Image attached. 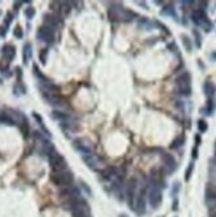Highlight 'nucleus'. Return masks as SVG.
Masks as SVG:
<instances>
[{
    "label": "nucleus",
    "instance_id": "42",
    "mask_svg": "<svg viewBox=\"0 0 216 217\" xmlns=\"http://www.w3.org/2000/svg\"><path fill=\"white\" fill-rule=\"evenodd\" d=\"M173 208H174V210H176V208H178V200L174 201V206H173Z\"/></svg>",
    "mask_w": 216,
    "mask_h": 217
},
{
    "label": "nucleus",
    "instance_id": "17",
    "mask_svg": "<svg viewBox=\"0 0 216 217\" xmlns=\"http://www.w3.org/2000/svg\"><path fill=\"white\" fill-rule=\"evenodd\" d=\"M43 97L47 100L48 103H51L53 106H62V100L58 95H53V94H43Z\"/></svg>",
    "mask_w": 216,
    "mask_h": 217
},
{
    "label": "nucleus",
    "instance_id": "29",
    "mask_svg": "<svg viewBox=\"0 0 216 217\" xmlns=\"http://www.w3.org/2000/svg\"><path fill=\"white\" fill-rule=\"evenodd\" d=\"M24 13H25V16H27V19H33V16H35V8H33V7H27L25 8V12H24Z\"/></svg>",
    "mask_w": 216,
    "mask_h": 217
},
{
    "label": "nucleus",
    "instance_id": "9",
    "mask_svg": "<svg viewBox=\"0 0 216 217\" xmlns=\"http://www.w3.org/2000/svg\"><path fill=\"white\" fill-rule=\"evenodd\" d=\"M37 38L44 42L52 44L53 40H55V31L47 25H43L38 28V31H37Z\"/></svg>",
    "mask_w": 216,
    "mask_h": 217
},
{
    "label": "nucleus",
    "instance_id": "46",
    "mask_svg": "<svg viewBox=\"0 0 216 217\" xmlns=\"http://www.w3.org/2000/svg\"><path fill=\"white\" fill-rule=\"evenodd\" d=\"M214 217H216V216H214Z\"/></svg>",
    "mask_w": 216,
    "mask_h": 217
},
{
    "label": "nucleus",
    "instance_id": "37",
    "mask_svg": "<svg viewBox=\"0 0 216 217\" xmlns=\"http://www.w3.org/2000/svg\"><path fill=\"white\" fill-rule=\"evenodd\" d=\"M80 184H81V187L84 188V191L86 192V193H88V195H90V189H89V187L86 185V183H84V181H80Z\"/></svg>",
    "mask_w": 216,
    "mask_h": 217
},
{
    "label": "nucleus",
    "instance_id": "15",
    "mask_svg": "<svg viewBox=\"0 0 216 217\" xmlns=\"http://www.w3.org/2000/svg\"><path fill=\"white\" fill-rule=\"evenodd\" d=\"M44 23H45L47 27L52 28L53 31H55V28L57 27V24H58V17L56 16V15L47 13V15H44Z\"/></svg>",
    "mask_w": 216,
    "mask_h": 217
},
{
    "label": "nucleus",
    "instance_id": "39",
    "mask_svg": "<svg viewBox=\"0 0 216 217\" xmlns=\"http://www.w3.org/2000/svg\"><path fill=\"white\" fill-rule=\"evenodd\" d=\"M179 187H180V184L176 181V183H174V189H173V195H175V193H178V191H179Z\"/></svg>",
    "mask_w": 216,
    "mask_h": 217
},
{
    "label": "nucleus",
    "instance_id": "23",
    "mask_svg": "<svg viewBox=\"0 0 216 217\" xmlns=\"http://www.w3.org/2000/svg\"><path fill=\"white\" fill-rule=\"evenodd\" d=\"M20 130H21V132H23V136L24 138H28V134H29V126H28V122H27V119L24 118V119L20 122Z\"/></svg>",
    "mask_w": 216,
    "mask_h": 217
},
{
    "label": "nucleus",
    "instance_id": "34",
    "mask_svg": "<svg viewBox=\"0 0 216 217\" xmlns=\"http://www.w3.org/2000/svg\"><path fill=\"white\" fill-rule=\"evenodd\" d=\"M192 33H194V36H195L196 46H198V48H200V45H202V42H200V34H199V32L196 31V29H194V31H192Z\"/></svg>",
    "mask_w": 216,
    "mask_h": 217
},
{
    "label": "nucleus",
    "instance_id": "26",
    "mask_svg": "<svg viewBox=\"0 0 216 217\" xmlns=\"http://www.w3.org/2000/svg\"><path fill=\"white\" fill-rule=\"evenodd\" d=\"M33 117H35V119H36V121H37L38 123H40V126H41V129H43V131L45 132V134H47L48 136H51V131H49V130H47V127L44 126V123H43V118H41L40 115H38L37 113H33Z\"/></svg>",
    "mask_w": 216,
    "mask_h": 217
},
{
    "label": "nucleus",
    "instance_id": "7",
    "mask_svg": "<svg viewBox=\"0 0 216 217\" xmlns=\"http://www.w3.org/2000/svg\"><path fill=\"white\" fill-rule=\"evenodd\" d=\"M192 21L196 24V25H200L204 28V31H211V28H212V24H211L208 21L207 16H205V13L203 9H195V11L192 12Z\"/></svg>",
    "mask_w": 216,
    "mask_h": 217
},
{
    "label": "nucleus",
    "instance_id": "11",
    "mask_svg": "<svg viewBox=\"0 0 216 217\" xmlns=\"http://www.w3.org/2000/svg\"><path fill=\"white\" fill-rule=\"evenodd\" d=\"M73 146H74V148H76L77 151L82 152L84 155L92 154V151H93L92 144H90V143L88 142V140H85V139H76L74 142H73Z\"/></svg>",
    "mask_w": 216,
    "mask_h": 217
},
{
    "label": "nucleus",
    "instance_id": "44",
    "mask_svg": "<svg viewBox=\"0 0 216 217\" xmlns=\"http://www.w3.org/2000/svg\"><path fill=\"white\" fill-rule=\"evenodd\" d=\"M215 156H216V143H215ZM215 162H216V157H215Z\"/></svg>",
    "mask_w": 216,
    "mask_h": 217
},
{
    "label": "nucleus",
    "instance_id": "32",
    "mask_svg": "<svg viewBox=\"0 0 216 217\" xmlns=\"http://www.w3.org/2000/svg\"><path fill=\"white\" fill-rule=\"evenodd\" d=\"M47 56H48V51L47 49H41V52H40V61H41V64H45L47 62Z\"/></svg>",
    "mask_w": 216,
    "mask_h": 217
},
{
    "label": "nucleus",
    "instance_id": "24",
    "mask_svg": "<svg viewBox=\"0 0 216 217\" xmlns=\"http://www.w3.org/2000/svg\"><path fill=\"white\" fill-rule=\"evenodd\" d=\"M0 121H2L3 123H7V125H9V126L15 125L13 118H12L11 115H9V114H7V113H3V114L0 115Z\"/></svg>",
    "mask_w": 216,
    "mask_h": 217
},
{
    "label": "nucleus",
    "instance_id": "4",
    "mask_svg": "<svg viewBox=\"0 0 216 217\" xmlns=\"http://www.w3.org/2000/svg\"><path fill=\"white\" fill-rule=\"evenodd\" d=\"M129 205L131 206V209L134 210L138 216L145 215V212H146V203H145L143 193L137 191L135 193H134V196H133V199H131Z\"/></svg>",
    "mask_w": 216,
    "mask_h": 217
},
{
    "label": "nucleus",
    "instance_id": "2",
    "mask_svg": "<svg viewBox=\"0 0 216 217\" xmlns=\"http://www.w3.org/2000/svg\"><path fill=\"white\" fill-rule=\"evenodd\" d=\"M51 177H52L53 183H55L56 185H60V187H69L73 183V174L69 170L53 171Z\"/></svg>",
    "mask_w": 216,
    "mask_h": 217
},
{
    "label": "nucleus",
    "instance_id": "16",
    "mask_svg": "<svg viewBox=\"0 0 216 217\" xmlns=\"http://www.w3.org/2000/svg\"><path fill=\"white\" fill-rule=\"evenodd\" d=\"M122 11H124V8H122L121 6H118V4L113 6L109 9V17H110V20H121Z\"/></svg>",
    "mask_w": 216,
    "mask_h": 217
},
{
    "label": "nucleus",
    "instance_id": "1",
    "mask_svg": "<svg viewBox=\"0 0 216 217\" xmlns=\"http://www.w3.org/2000/svg\"><path fill=\"white\" fill-rule=\"evenodd\" d=\"M70 203V210L73 217H92L90 208L86 201L82 197H77V199L69 200Z\"/></svg>",
    "mask_w": 216,
    "mask_h": 217
},
{
    "label": "nucleus",
    "instance_id": "45",
    "mask_svg": "<svg viewBox=\"0 0 216 217\" xmlns=\"http://www.w3.org/2000/svg\"><path fill=\"white\" fill-rule=\"evenodd\" d=\"M119 217H129V216H126V215H119Z\"/></svg>",
    "mask_w": 216,
    "mask_h": 217
},
{
    "label": "nucleus",
    "instance_id": "6",
    "mask_svg": "<svg viewBox=\"0 0 216 217\" xmlns=\"http://www.w3.org/2000/svg\"><path fill=\"white\" fill-rule=\"evenodd\" d=\"M48 159H49V163H51L52 168L55 171H64V170H68V164L64 156L61 154H58L56 150H53L51 154L48 155Z\"/></svg>",
    "mask_w": 216,
    "mask_h": 217
},
{
    "label": "nucleus",
    "instance_id": "18",
    "mask_svg": "<svg viewBox=\"0 0 216 217\" xmlns=\"http://www.w3.org/2000/svg\"><path fill=\"white\" fill-rule=\"evenodd\" d=\"M204 93L207 94L208 97H212L215 93H216V86H215V83H212V82H209V81H207L204 83Z\"/></svg>",
    "mask_w": 216,
    "mask_h": 217
},
{
    "label": "nucleus",
    "instance_id": "20",
    "mask_svg": "<svg viewBox=\"0 0 216 217\" xmlns=\"http://www.w3.org/2000/svg\"><path fill=\"white\" fill-rule=\"evenodd\" d=\"M180 38H182V42H183V46L186 48V51H187V52L192 51V42H191L190 37L187 36V34H182Z\"/></svg>",
    "mask_w": 216,
    "mask_h": 217
},
{
    "label": "nucleus",
    "instance_id": "41",
    "mask_svg": "<svg viewBox=\"0 0 216 217\" xmlns=\"http://www.w3.org/2000/svg\"><path fill=\"white\" fill-rule=\"evenodd\" d=\"M200 140H202V139H200V135H196V138H195V142H196V144H199V143H200Z\"/></svg>",
    "mask_w": 216,
    "mask_h": 217
},
{
    "label": "nucleus",
    "instance_id": "31",
    "mask_svg": "<svg viewBox=\"0 0 216 217\" xmlns=\"http://www.w3.org/2000/svg\"><path fill=\"white\" fill-rule=\"evenodd\" d=\"M8 66H9V61H7V60H2V61H0V70H2L3 73L8 70Z\"/></svg>",
    "mask_w": 216,
    "mask_h": 217
},
{
    "label": "nucleus",
    "instance_id": "10",
    "mask_svg": "<svg viewBox=\"0 0 216 217\" xmlns=\"http://www.w3.org/2000/svg\"><path fill=\"white\" fill-rule=\"evenodd\" d=\"M205 204L209 209L216 210V185L208 184L205 188Z\"/></svg>",
    "mask_w": 216,
    "mask_h": 217
},
{
    "label": "nucleus",
    "instance_id": "36",
    "mask_svg": "<svg viewBox=\"0 0 216 217\" xmlns=\"http://www.w3.org/2000/svg\"><path fill=\"white\" fill-rule=\"evenodd\" d=\"M162 13H163V15H173V16H175L173 7H167V9H163V12H162Z\"/></svg>",
    "mask_w": 216,
    "mask_h": 217
},
{
    "label": "nucleus",
    "instance_id": "27",
    "mask_svg": "<svg viewBox=\"0 0 216 217\" xmlns=\"http://www.w3.org/2000/svg\"><path fill=\"white\" fill-rule=\"evenodd\" d=\"M198 129L200 132H205L208 130V125H207V122H205L204 119H199L198 121Z\"/></svg>",
    "mask_w": 216,
    "mask_h": 217
},
{
    "label": "nucleus",
    "instance_id": "13",
    "mask_svg": "<svg viewBox=\"0 0 216 217\" xmlns=\"http://www.w3.org/2000/svg\"><path fill=\"white\" fill-rule=\"evenodd\" d=\"M82 160L85 162V164L92 170H100L101 168V160L98 159V156L93 154H86L82 156Z\"/></svg>",
    "mask_w": 216,
    "mask_h": 217
},
{
    "label": "nucleus",
    "instance_id": "14",
    "mask_svg": "<svg viewBox=\"0 0 216 217\" xmlns=\"http://www.w3.org/2000/svg\"><path fill=\"white\" fill-rule=\"evenodd\" d=\"M2 53H3L4 60L11 61L15 57V54H16V49H15V46L11 45V44H6V45L2 48Z\"/></svg>",
    "mask_w": 216,
    "mask_h": 217
},
{
    "label": "nucleus",
    "instance_id": "40",
    "mask_svg": "<svg viewBox=\"0 0 216 217\" xmlns=\"http://www.w3.org/2000/svg\"><path fill=\"white\" fill-rule=\"evenodd\" d=\"M192 157H194V159L198 157V147H195V148L192 150Z\"/></svg>",
    "mask_w": 216,
    "mask_h": 217
},
{
    "label": "nucleus",
    "instance_id": "12",
    "mask_svg": "<svg viewBox=\"0 0 216 217\" xmlns=\"http://www.w3.org/2000/svg\"><path fill=\"white\" fill-rule=\"evenodd\" d=\"M162 162H163V168L166 171V174H173L176 170V162L170 154H163Z\"/></svg>",
    "mask_w": 216,
    "mask_h": 217
},
{
    "label": "nucleus",
    "instance_id": "35",
    "mask_svg": "<svg viewBox=\"0 0 216 217\" xmlns=\"http://www.w3.org/2000/svg\"><path fill=\"white\" fill-rule=\"evenodd\" d=\"M12 17H13V15H12L11 12H8V13H7V16H6V20H4V24H6V27H8L9 24H11Z\"/></svg>",
    "mask_w": 216,
    "mask_h": 217
},
{
    "label": "nucleus",
    "instance_id": "21",
    "mask_svg": "<svg viewBox=\"0 0 216 217\" xmlns=\"http://www.w3.org/2000/svg\"><path fill=\"white\" fill-rule=\"evenodd\" d=\"M134 17H137V15L134 12L129 11V9H124L122 11V15H121V20H125V21H130L133 20Z\"/></svg>",
    "mask_w": 216,
    "mask_h": 217
},
{
    "label": "nucleus",
    "instance_id": "22",
    "mask_svg": "<svg viewBox=\"0 0 216 217\" xmlns=\"http://www.w3.org/2000/svg\"><path fill=\"white\" fill-rule=\"evenodd\" d=\"M184 144V135H178V136H176L175 138V139H174V142L173 143H171V148H179V147L180 146H183Z\"/></svg>",
    "mask_w": 216,
    "mask_h": 217
},
{
    "label": "nucleus",
    "instance_id": "28",
    "mask_svg": "<svg viewBox=\"0 0 216 217\" xmlns=\"http://www.w3.org/2000/svg\"><path fill=\"white\" fill-rule=\"evenodd\" d=\"M60 11L64 15H68L70 12V4L69 3H60Z\"/></svg>",
    "mask_w": 216,
    "mask_h": 217
},
{
    "label": "nucleus",
    "instance_id": "5",
    "mask_svg": "<svg viewBox=\"0 0 216 217\" xmlns=\"http://www.w3.org/2000/svg\"><path fill=\"white\" fill-rule=\"evenodd\" d=\"M176 89H178L179 94L182 95L191 94V77L188 73H183L182 76L176 78Z\"/></svg>",
    "mask_w": 216,
    "mask_h": 217
},
{
    "label": "nucleus",
    "instance_id": "25",
    "mask_svg": "<svg viewBox=\"0 0 216 217\" xmlns=\"http://www.w3.org/2000/svg\"><path fill=\"white\" fill-rule=\"evenodd\" d=\"M33 73H35V76L38 78V80H40V82H45V81H48V78L43 74L41 70H40V69H38V66L36 65V64H35V65H33Z\"/></svg>",
    "mask_w": 216,
    "mask_h": 217
},
{
    "label": "nucleus",
    "instance_id": "30",
    "mask_svg": "<svg viewBox=\"0 0 216 217\" xmlns=\"http://www.w3.org/2000/svg\"><path fill=\"white\" fill-rule=\"evenodd\" d=\"M192 171H194V164H192V163H191V164L188 166L187 171H186V175H184V179L187 180V181L191 179V175H192Z\"/></svg>",
    "mask_w": 216,
    "mask_h": 217
},
{
    "label": "nucleus",
    "instance_id": "43",
    "mask_svg": "<svg viewBox=\"0 0 216 217\" xmlns=\"http://www.w3.org/2000/svg\"><path fill=\"white\" fill-rule=\"evenodd\" d=\"M211 58H212V60H215V61H216V52H214L212 54H211Z\"/></svg>",
    "mask_w": 216,
    "mask_h": 217
},
{
    "label": "nucleus",
    "instance_id": "8",
    "mask_svg": "<svg viewBox=\"0 0 216 217\" xmlns=\"http://www.w3.org/2000/svg\"><path fill=\"white\" fill-rule=\"evenodd\" d=\"M149 201L153 208H158L162 204V188L159 185L153 184L149 191Z\"/></svg>",
    "mask_w": 216,
    "mask_h": 217
},
{
    "label": "nucleus",
    "instance_id": "19",
    "mask_svg": "<svg viewBox=\"0 0 216 217\" xmlns=\"http://www.w3.org/2000/svg\"><path fill=\"white\" fill-rule=\"evenodd\" d=\"M32 56V45L29 42H27L25 45H24V52H23V58H24V62H28V60L31 58Z\"/></svg>",
    "mask_w": 216,
    "mask_h": 217
},
{
    "label": "nucleus",
    "instance_id": "3",
    "mask_svg": "<svg viewBox=\"0 0 216 217\" xmlns=\"http://www.w3.org/2000/svg\"><path fill=\"white\" fill-rule=\"evenodd\" d=\"M35 143H36V147H37V150L40 154H44V155H49L51 152L55 150L53 148V146H52V143L49 142L45 136H43L41 132H38V131H35Z\"/></svg>",
    "mask_w": 216,
    "mask_h": 217
},
{
    "label": "nucleus",
    "instance_id": "33",
    "mask_svg": "<svg viewBox=\"0 0 216 217\" xmlns=\"http://www.w3.org/2000/svg\"><path fill=\"white\" fill-rule=\"evenodd\" d=\"M13 34H15V37H17V38H21L23 37V29L20 25H17L16 28L13 29Z\"/></svg>",
    "mask_w": 216,
    "mask_h": 217
},
{
    "label": "nucleus",
    "instance_id": "38",
    "mask_svg": "<svg viewBox=\"0 0 216 217\" xmlns=\"http://www.w3.org/2000/svg\"><path fill=\"white\" fill-rule=\"evenodd\" d=\"M6 34H7V27L6 25H2V27H0V36L4 37Z\"/></svg>",
    "mask_w": 216,
    "mask_h": 217
}]
</instances>
